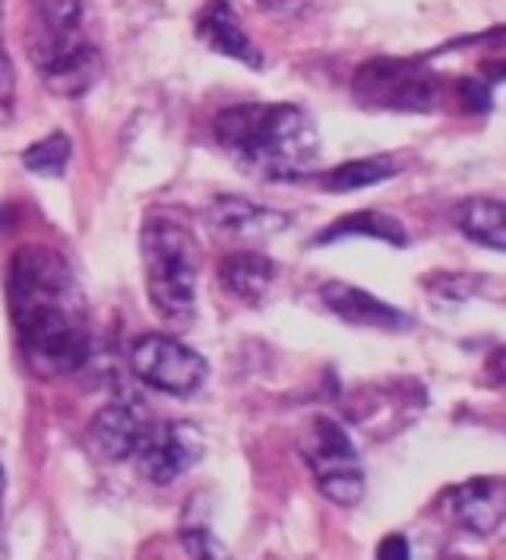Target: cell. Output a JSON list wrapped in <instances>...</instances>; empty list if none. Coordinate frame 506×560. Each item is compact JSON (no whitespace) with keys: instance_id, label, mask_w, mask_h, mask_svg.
Segmentation results:
<instances>
[{"instance_id":"17","label":"cell","mask_w":506,"mask_h":560,"mask_svg":"<svg viewBox=\"0 0 506 560\" xmlns=\"http://www.w3.org/2000/svg\"><path fill=\"white\" fill-rule=\"evenodd\" d=\"M456 225L478 247H487L494 254L506 250V215L504 203L494 197H472L456 209Z\"/></svg>"},{"instance_id":"16","label":"cell","mask_w":506,"mask_h":560,"mask_svg":"<svg viewBox=\"0 0 506 560\" xmlns=\"http://www.w3.org/2000/svg\"><path fill=\"white\" fill-rule=\"evenodd\" d=\"M345 237H374V241H384V244L399 247V250L412 244L405 225L396 215L377 212V209H364V212H352V215L336 219L332 225H327L320 235L314 237V244H336V241H345Z\"/></svg>"},{"instance_id":"21","label":"cell","mask_w":506,"mask_h":560,"mask_svg":"<svg viewBox=\"0 0 506 560\" xmlns=\"http://www.w3.org/2000/svg\"><path fill=\"white\" fill-rule=\"evenodd\" d=\"M13 108H16V73H13V60L0 42V127L13 120Z\"/></svg>"},{"instance_id":"24","label":"cell","mask_w":506,"mask_h":560,"mask_svg":"<svg viewBox=\"0 0 506 560\" xmlns=\"http://www.w3.org/2000/svg\"><path fill=\"white\" fill-rule=\"evenodd\" d=\"M180 545L190 558H222L225 555V548L207 529H187L180 535Z\"/></svg>"},{"instance_id":"11","label":"cell","mask_w":506,"mask_h":560,"mask_svg":"<svg viewBox=\"0 0 506 560\" xmlns=\"http://www.w3.org/2000/svg\"><path fill=\"white\" fill-rule=\"evenodd\" d=\"M197 38L207 45L209 51H215L222 58L238 60V63L254 67V70L263 67V55L240 26L232 0H209L200 20H197Z\"/></svg>"},{"instance_id":"23","label":"cell","mask_w":506,"mask_h":560,"mask_svg":"<svg viewBox=\"0 0 506 560\" xmlns=\"http://www.w3.org/2000/svg\"><path fill=\"white\" fill-rule=\"evenodd\" d=\"M456 92H459V98H462V105L469 108V112H487L491 108V83L487 80H481V77H466V80H459V86H456Z\"/></svg>"},{"instance_id":"12","label":"cell","mask_w":506,"mask_h":560,"mask_svg":"<svg viewBox=\"0 0 506 560\" xmlns=\"http://www.w3.org/2000/svg\"><path fill=\"white\" fill-rule=\"evenodd\" d=\"M102 70H105V63H102L98 48H92L86 42H77L38 63L45 89L60 98H83L98 83Z\"/></svg>"},{"instance_id":"2","label":"cell","mask_w":506,"mask_h":560,"mask_svg":"<svg viewBox=\"0 0 506 560\" xmlns=\"http://www.w3.org/2000/svg\"><path fill=\"white\" fill-rule=\"evenodd\" d=\"M219 149L257 180H298L317 168L320 133L314 118L292 102H244L212 120Z\"/></svg>"},{"instance_id":"20","label":"cell","mask_w":506,"mask_h":560,"mask_svg":"<svg viewBox=\"0 0 506 560\" xmlns=\"http://www.w3.org/2000/svg\"><path fill=\"white\" fill-rule=\"evenodd\" d=\"M317 491L327 498L329 503L336 506H357L367 494V478H364V469L361 466H352V469H342V472H329L317 478Z\"/></svg>"},{"instance_id":"7","label":"cell","mask_w":506,"mask_h":560,"mask_svg":"<svg viewBox=\"0 0 506 560\" xmlns=\"http://www.w3.org/2000/svg\"><path fill=\"white\" fill-rule=\"evenodd\" d=\"M203 219L212 235L232 241H267L292 225L289 212L260 207L247 197H215Z\"/></svg>"},{"instance_id":"26","label":"cell","mask_w":506,"mask_h":560,"mask_svg":"<svg viewBox=\"0 0 506 560\" xmlns=\"http://www.w3.org/2000/svg\"><path fill=\"white\" fill-rule=\"evenodd\" d=\"M3 491H7V472H3V466H0V506H3Z\"/></svg>"},{"instance_id":"9","label":"cell","mask_w":506,"mask_h":560,"mask_svg":"<svg viewBox=\"0 0 506 560\" xmlns=\"http://www.w3.org/2000/svg\"><path fill=\"white\" fill-rule=\"evenodd\" d=\"M320 301L327 304L329 314H336L342 324L349 326L384 329V332H405V329L415 326V320L405 311L392 307L389 301L370 295V292H364L357 285L339 282V279H332V282H327L320 289Z\"/></svg>"},{"instance_id":"15","label":"cell","mask_w":506,"mask_h":560,"mask_svg":"<svg viewBox=\"0 0 506 560\" xmlns=\"http://www.w3.org/2000/svg\"><path fill=\"white\" fill-rule=\"evenodd\" d=\"M307 466L314 478L329 472H342V469H352V466H361L357 459V446L355 441L349 438V431L329 418V415H317L314 418V428H310V446L304 453Z\"/></svg>"},{"instance_id":"22","label":"cell","mask_w":506,"mask_h":560,"mask_svg":"<svg viewBox=\"0 0 506 560\" xmlns=\"http://www.w3.org/2000/svg\"><path fill=\"white\" fill-rule=\"evenodd\" d=\"M257 7L275 20H304L320 7V0H257Z\"/></svg>"},{"instance_id":"14","label":"cell","mask_w":506,"mask_h":560,"mask_svg":"<svg viewBox=\"0 0 506 560\" xmlns=\"http://www.w3.org/2000/svg\"><path fill=\"white\" fill-rule=\"evenodd\" d=\"M219 285L228 295L240 298L244 304H260V301H267L275 285V264L267 254H257V250L228 254L219 264Z\"/></svg>"},{"instance_id":"13","label":"cell","mask_w":506,"mask_h":560,"mask_svg":"<svg viewBox=\"0 0 506 560\" xmlns=\"http://www.w3.org/2000/svg\"><path fill=\"white\" fill-rule=\"evenodd\" d=\"M83 13H86V0H35V32H32L35 63L77 45Z\"/></svg>"},{"instance_id":"3","label":"cell","mask_w":506,"mask_h":560,"mask_svg":"<svg viewBox=\"0 0 506 560\" xmlns=\"http://www.w3.org/2000/svg\"><path fill=\"white\" fill-rule=\"evenodd\" d=\"M146 295L165 324L184 326L197 314L200 257L193 235L168 215H150L140 232Z\"/></svg>"},{"instance_id":"10","label":"cell","mask_w":506,"mask_h":560,"mask_svg":"<svg viewBox=\"0 0 506 560\" xmlns=\"http://www.w3.org/2000/svg\"><path fill=\"white\" fill-rule=\"evenodd\" d=\"M146 418L137 412L127 402H108L102 412H95V418L86 428V443L90 450L105 459V463H123L137 453V446L146 434Z\"/></svg>"},{"instance_id":"25","label":"cell","mask_w":506,"mask_h":560,"mask_svg":"<svg viewBox=\"0 0 506 560\" xmlns=\"http://www.w3.org/2000/svg\"><path fill=\"white\" fill-rule=\"evenodd\" d=\"M412 555V548H409V538L405 535H389L384 538L380 545H377V558H387V560H402Z\"/></svg>"},{"instance_id":"6","label":"cell","mask_w":506,"mask_h":560,"mask_svg":"<svg viewBox=\"0 0 506 560\" xmlns=\"http://www.w3.org/2000/svg\"><path fill=\"white\" fill-rule=\"evenodd\" d=\"M207 453L203 434L190 421H168L146 428L143 441L137 446L133 459L140 475L152 485H172L180 475H187Z\"/></svg>"},{"instance_id":"5","label":"cell","mask_w":506,"mask_h":560,"mask_svg":"<svg viewBox=\"0 0 506 560\" xmlns=\"http://www.w3.org/2000/svg\"><path fill=\"white\" fill-rule=\"evenodd\" d=\"M127 361L137 381L152 386L155 393L178 396V399L203 389L209 377L207 358L165 332H146L133 339Z\"/></svg>"},{"instance_id":"18","label":"cell","mask_w":506,"mask_h":560,"mask_svg":"<svg viewBox=\"0 0 506 560\" xmlns=\"http://www.w3.org/2000/svg\"><path fill=\"white\" fill-rule=\"evenodd\" d=\"M399 162L392 155H367V159H355V162H342L339 168H332L323 177V190L329 194H355V190H367L377 187L389 177H396Z\"/></svg>"},{"instance_id":"4","label":"cell","mask_w":506,"mask_h":560,"mask_svg":"<svg viewBox=\"0 0 506 560\" xmlns=\"http://www.w3.org/2000/svg\"><path fill=\"white\" fill-rule=\"evenodd\" d=\"M352 95L367 112L427 115L444 98V80L421 58H374L357 67Z\"/></svg>"},{"instance_id":"19","label":"cell","mask_w":506,"mask_h":560,"mask_svg":"<svg viewBox=\"0 0 506 560\" xmlns=\"http://www.w3.org/2000/svg\"><path fill=\"white\" fill-rule=\"evenodd\" d=\"M70 155H73V143L67 133H48L42 137L38 143H32L23 152V165L30 168L32 175L42 177H63L67 165H70Z\"/></svg>"},{"instance_id":"1","label":"cell","mask_w":506,"mask_h":560,"mask_svg":"<svg viewBox=\"0 0 506 560\" xmlns=\"http://www.w3.org/2000/svg\"><path fill=\"white\" fill-rule=\"evenodd\" d=\"M7 304L20 352L42 381H58L86 364L92 349L90 307L63 254L26 244L7 272Z\"/></svg>"},{"instance_id":"8","label":"cell","mask_w":506,"mask_h":560,"mask_svg":"<svg viewBox=\"0 0 506 560\" xmlns=\"http://www.w3.org/2000/svg\"><path fill=\"white\" fill-rule=\"evenodd\" d=\"M447 513L456 526L472 535H494L504 526L506 516V481L501 475L491 478H469L452 488L447 498Z\"/></svg>"}]
</instances>
